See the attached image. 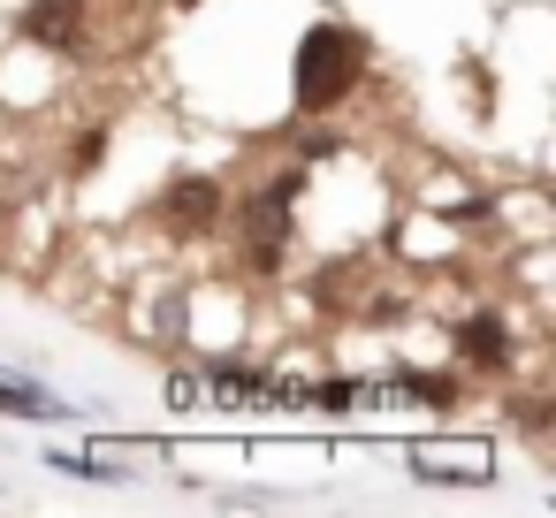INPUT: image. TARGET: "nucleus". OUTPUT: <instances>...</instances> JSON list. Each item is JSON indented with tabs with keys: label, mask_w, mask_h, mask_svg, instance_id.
Returning a JSON list of instances; mask_svg holds the SVG:
<instances>
[{
	"label": "nucleus",
	"mask_w": 556,
	"mask_h": 518,
	"mask_svg": "<svg viewBox=\"0 0 556 518\" xmlns=\"http://www.w3.org/2000/svg\"><path fill=\"white\" fill-rule=\"evenodd\" d=\"M366 77V39L351 24H313L298 47V108L305 115H336Z\"/></svg>",
	"instance_id": "obj_1"
},
{
	"label": "nucleus",
	"mask_w": 556,
	"mask_h": 518,
	"mask_svg": "<svg viewBox=\"0 0 556 518\" xmlns=\"http://www.w3.org/2000/svg\"><path fill=\"white\" fill-rule=\"evenodd\" d=\"M290 199H298V176H275L260 199H244V244H252L260 267H275V252L290 237Z\"/></svg>",
	"instance_id": "obj_2"
},
{
	"label": "nucleus",
	"mask_w": 556,
	"mask_h": 518,
	"mask_svg": "<svg viewBox=\"0 0 556 518\" xmlns=\"http://www.w3.org/2000/svg\"><path fill=\"white\" fill-rule=\"evenodd\" d=\"M161 222L168 229H214L222 222V184L214 176H184V184H168V199H161Z\"/></svg>",
	"instance_id": "obj_3"
},
{
	"label": "nucleus",
	"mask_w": 556,
	"mask_h": 518,
	"mask_svg": "<svg viewBox=\"0 0 556 518\" xmlns=\"http://www.w3.org/2000/svg\"><path fill=\"white\" fill-rule=\"evenodd\" d=\"M24 39L54 47V54H77L85 47V9H77V0H31V9H24Z\"/></svg>",
	"instance_id": "obj_4"
},
{
	"label": "nucleus",
	"mask_w": 556,
	"mask_h": 518,
	"mask_svg": "<svg viewBox=\"0 0 556 518\" xmlns=\"http://www.w3.org/2000/svg\"><path fill=\"white\" fill-rule=\"evenodd\" d=\"M457 351H465L472 366H503V358H510V328L480 313V320H465V328H457Z\"/></svg>",
	"instance_id": "obj_5"
},
{
	"label": "nucleus",
	"mask_w": 556,
	"mask_h": 518,
	"mask_svg": "<svg viewBox=\"0 0 556 518\" xmlns=\"http://www.w3.org/2000/svg\"><path fill=\"white\" fill-rule=\"evenodd\" d=\"M0 412H24V419H39V412H54L31 381H0Z\"/></svg>",
	"instance_id": "obj_6"
}]
</instances>
